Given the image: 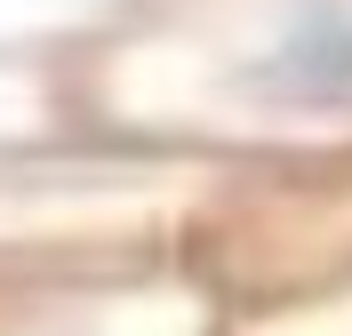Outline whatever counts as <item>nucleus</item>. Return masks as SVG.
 Segmentation results:
<instances>
[{
    "mask_svg": "<svg viewBox=\"0 0 352 336\" xmlns=\"http://www.w3.org/2000/svg\"><path fill=\"white\" fill-rule=\"evenodd\" d=\"M264 80L280 96H305V104H344L352 96V8L312 0L305 16H288L280 48L264 56Z\"/></svg>",
    "mask_w": 352,
    "mask_h": 336,
    "instance_id": "1",
    "label": "nucleus"
}]
</instances>
